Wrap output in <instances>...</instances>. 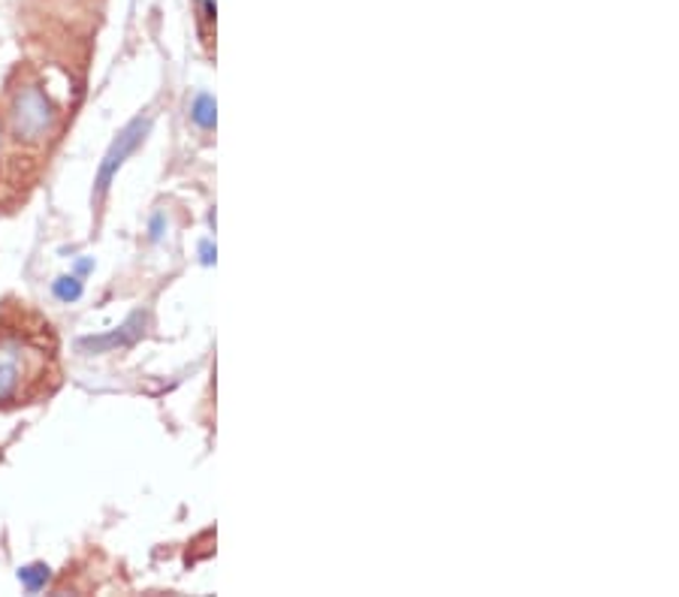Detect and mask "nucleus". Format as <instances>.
Wrapping results in <instances>:
<instances>
[{
  "label": "nucleus",
  "mask_w": 679,
  "mask_h": 597,
  "mask_svg": "<svg viewBox=\"0 0 679 597\" xmlns=\"http://www.w3.org/2000/svg\"><path fill=\"white\" fill-rule=\"evenodd\" d=\"M45 365V354L22 338H0V405H12L24 396Z\"/></svg>",
  "instance_id": "nucleus-1"
},
{
  "label": "nucleus",
  "mask_w": 679,
  "mask_h": 597,
  "mask_svg": "<svg viewBox=\"0 0 679 597\" xmlns=\"http://www.w3.org/2000/svg\"><path fill=\"white\" fill-rule=\"evenodd\" d=\"M12 136L24 143H40L55 124V106L40 88H22L12 97L10 106Z\"/></svg>",
  "instance_id": "nucleus-2"
},
{
  "label": "nucleus",
  "mask_w": 679,
  "mask_h": 597,
  "mask_svg": "<svg viewBox=\"0 0 679 597\" xmlns=\"http://www.w3.org/2000/svg\"><path fill=\"white\" fill-rule=\"evenodd\" d=\"M148 127H152L148 118H136V122L127 124V127L118 133V139L109 145V151H106V157H103V164H101V172H97V199L106 197V190H109L115 172L122 169V164L127 160V157L134 155L136 145L145 139Z\"/></svg>",
  "instance_id": "nucleus-3"
},
{
  "label": "nucleus",
  "mask_w": 679,
  "mask_h": 597,
  "mask_svg": "<svg viewBox=\"0 0 679 597\" xmlns=\"http://www.w3.org/2000/svg\"><path fill=\"white\" fill-rule=\"evenodd\" d=\"M139 326H143V314H134L118 332L97 335V338H82L79 347H82V350H91V354H103V350H112V347H127V344H134V338L139 335Z\"/></svg>",
  "instance_id": "nucleus-4"
},
{
  "label": "nucleus",
  "mask_w": 679,
  "mask_h": 597,
  "mask_svg": "<svg viewBox=\"0 0 679 597\" xmlns=\"http://www.w3.org/2000/svg\"><path fill=\"white\" fill-rule=\"evenodd\" d=\"M19 583H22L28 591H40V588L49 583V567H43V564H28V567L19 570Z\"/></svg>",
  "instance_id": "nucleus-5"
},
{
  "label": "nucleus",
  "mask_w": 679,
  "mask_h": 597,
  "mask_svg": "<svg viewBox=\"0 0 679 597\" xmlns=\"http://www.w3.org/2000/svg\"><path fill=\"white\" fill-rule=\"evenodd\" d=\"M52 293H55L61 302H76V298L82 296V281H79L76 275L58 277L55 284H52Z\"/></svg>",
  "instance_id": "nucleus-6"
},
{
  "label": "nucleus",
  "mask_w": 679,
  "mask_h": 597,
  "mask_svg": "<svg viewBox=\"0 0 679 597\" xmlns=\"http://www.w3.org/2000/svg\"><path fill=\"white\" fill-rule=\"evenodd\" d=\"M209 112H212V100L209 97L197 100V112H194V118H197L202 127H209V124H212V115H209Z\"/></svg>",
  "instance_id": "nucleus-7"
}]
</instances>
